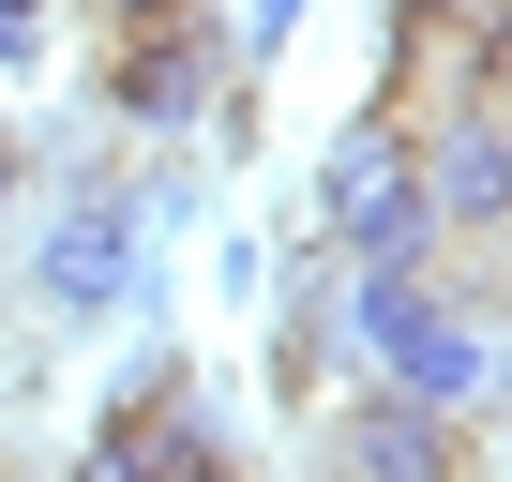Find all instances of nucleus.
<instances>
[{
    "instance_id": "4",
    "label": "nucleus",
    "mask_w": 512,
    "mask_h": 482,
    "mask_svg": "<svg viewBox=\"0 0 512 482\" xmlns=\"http://www.w3.org/2000/svg\"><path fill=\"white\" fill-rule=\"evenodd\" d=\"M136 226H151V181L91 166L76 211L31 241V302H46V317H121V302H136Z\"/></svg>"
},
{
    "instance_id": "3",
    "label": "nucleus",
    "mask_w": 512,
    "mask_h": 482,
    "mask_svg": "<svg viewBox=\"0 0 512 482\" xmlns=\"http://www.w3.org/2000/svg\"><path fill=\"white\" fill-rule=\"evenodd\" d=\"M91 91H106V121H121V136H226L241 46H226L211 16H181V31H121V46L91 61Z\"/></svg>"
},
{
    "instance_id": "11",
    "label": "nucleus",
    "mask_w": 512,
    "mask_h": 482,
    "mask_svg": "<svg viewBox=\"0 0 512 482\" xmlns=\"http://www.w3.org/2000/svg\"><path fill=\"white\" fill-rule=\"evenodd\" d=\"M16 196H31V166H16V136H0V226H16Z\"/></svg>"
},
{
    "instance_id": "1",
    "label": "nucleus",
    "mask_w": 512,
    "mask_h": 482,
    "mask_svg": "<svg viewBox=\"0 0 512 482\" xmlns=\"http://www.w3.org/2000/svg\"><path fill=\"white\" fill-rule=\"evenodd\" d=\"M332 332H347V362H377V377L422 392V407H482V392H512L497 332H482L437 272H347V287H332Z\"/></svg>"
},
{
    "instance_id": "10",
    "label": "nucleus",
    "mask_w": 512,
    "mask_h": 482,
    "mask_svg": "<svg viewBox=\"0 0 512 482\" xmlns=\"http://www.w3.org/2000/svg\"><path fill=\"white\" fill-rule=\"evenodd\" d=\"M482 106L512 121V0H497V76H482Z\"/></svg>"
},
{
    "instance_id": "7",
    "label": "nucleus",
    "mask_w": 512,
    "mask_h": 482,
    "mask_svg": "<svg viewBox=\"0 0 512 482\" xmlns=\"http://www.w3.org/2000/svg\"><path fill=\"white\" fill-rule=\"evenodd\" d=\"M181 16H211V0H91V31L121 46V31H181Z\"/></svg>"
},
{
    "instance_id": "5",
    "label": "nucleus",
    "mask_w": 512,
    "mask_h": 482,
    "mask_svg": "<svg viewBox=\"0 0 512 482\" xmlns=\"http://www.w3.org/2000/svg\"><path fill=\"white\" fill-rule=\"evenodd\" d=\"M407 151H422V211H437V241H512V121H497V106L407 121Z\"/></svg>"
},
{
    "instance_id": "2",
    "label": "nucleus",
    "mask_w": 512,
    "mask_h": 482,
    "mask_svg": "<svg viewBox=\"0 0 512 482\" xmlns=\"http://www.w3.org/2000/svg\"><path fill=\"white\" fill-rule=\"evenodd\" d=\"M317 226H332V257H347V272H422V257H437L422 151H407V121H392V106H377V121H347V136L317 151Z\"/></svg>"
},
{
    "instance_id": "8",
    "label": "nucleus",
    "mask_w": 512,
    "mask_h": 482,
    "mask_svg": "<svg viewBox=\"0 0 512 482\" xmlns=\"http://www.w3.org/2000/svg\"><path fill=\"white\" fill-rule=\"evenodd\" d=\"M46 16H61V0H0V76H16V61H46Z\"/></svg>"
},
{
    "instance_id": "6",
    "label": "nucleus",
    "mask_w": 512,
    "mask_h": 482,
    "mask_svg": "<svg viewBox=\"0 0 512 482\" xmlns=\"http://www.w3.org/2000/svg\"><path fill=\"white\" fill-rule=\"evenodd\" d=\"M332 482H467V407H422V392H362L332 422Z\"/></svg>"
},
{
    "instance_id": "9",
    "label": "nucleus",
    "mask_w": 512,
    "mask_h": 482,
    "mask_svg": "<svg viewBox=\"0 0 512 482\" xmlns=\"http://www.w3.org/2000/svg\"><path fill=\"white\" fill-rule=\"evenodd\" d=\"M287 31H302V0H241V61H272Z\"/></svg>"
}]
</instances>
